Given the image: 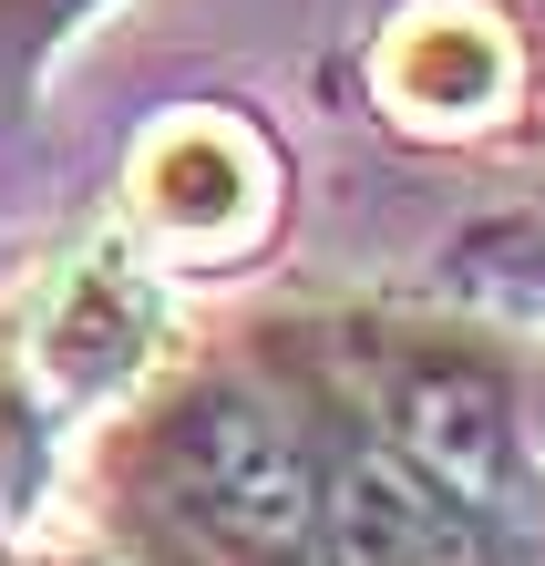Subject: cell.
I'll list each match as a JSON object with an SVG mask.
<instances>
[{
    "mask_svg": "<svg viewBox=\"0 0 545 566\" xmlns=\"http://www.w3.org/2000/svg\"><path fill=\"white\" fill-rule=\"evenodd\" d=\"M134 505L186 566H279L310 525V474L268 412L186 391L134 432Z\"/></svg>",
    "mask_w": 545,
    "mask_h": 566,
    "instance_id": "1",
    "label": "cell"
},
{
    "mask_svg": "<svg viewBox=\"0 0 545 566\" xmlns=\"http://www.w3.org/2000/svg\"><path fill=\"white\" fill-rule=\"evenodd\" d=\"M155 350H165V298L155 279L134 269V248H83L73 269L52 279L42 298V319H31V371H42L52 402H124L134 381L155 371Z\"/></svg>",
    "mask_w": 545,
    "mask_h": 566,
    "instance_id": "2",
    "label": "cell"
},
{
    "mask_svg": "<svg viewBox=\"0 0 545 566\" xmlns=\"http://www.w3.org/2000/svg\"><path fill=\"white\" fill-rule=\"evenodd\" d=\"M134 217L186 258H237L268 217V155L237 114H165L134 155Z\"/></svg>",
    "mask_w": 545,
    "mask_h": 566,
    "instance_id": "3",
    "label": "cell"
},
{
    "mask_svg": "<svg viewBox=\"0 0 545 566\" xmlns=\"http://www.w3.org/2000/svg\"><path fill=\"white\" fill-rule=\"evenodd\" d=\"M504 83H515V42H504V21L473 11V0H422L381 42V93L412 124H432V135L484 124L504 104Z\"/></svg>",
    "mask_w": 545,
    "mask_h": 566,
    "instance_id": "4",
    "label": "cell"
},
{
    "mask_svg": "<svg viewBox=\"0 0 545 566\" xmlns=\"http://www.w3.org/2000/svg\"><path fill=\"white\" fill-rule=\"evenodd\" d=\"M339 556L350 566H504L484 515L453 484L412 474V463H350V484H339Z\"/></svg>",
    "mask_w": 545,
    "mask_h": 566,
    "instance_id": "5",
    "label": "cell"
},
{
    "mask_svg": "<svg viewBox=\"0 0 545 566\" xmlns=\"http://www.w3.org/2000/svg\"><path fill=\"white\" fill-rule=\"evenodd\" d=\"M401 422H412L422 474H432V484H453L463 505H484V494L504 484V412H494V391H484V381H422Z\"/></svg>",
    "mask_w": 545,
    "mask_h": 566,
    "instance_id": "6",
    "label": "cell"
}]
</instances>
